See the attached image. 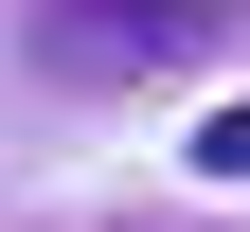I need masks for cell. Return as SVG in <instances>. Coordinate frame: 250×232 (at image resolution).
<instances>
[{"label":"cell","instance_id":"obj_2","mask_svg":"<svg viewBox=\"0 0 250 232\" xmlns=\"http://www.w3.org/2000/svg\"><path fill=\"white\" fill-rule=\"evenodd\" d=\"M197 179H250V107H214V125H197Z\"/></svg>","mask_w":250,"mask_h":232},{"label":"cell","instance_id":"obj_1","mask_svg":"<svg viewBox=\"0 0 250 232\" xmlns=\"http://www.w3.org/2000/svg\"><path fill=\"white\" fill-rule=\"evenodd\" d=\"M232 36H250V0H54L36 36H18V72L72 89V107H107V89H179V72H214Z\"/></svg>","mask_w":250,"mask_h":232}]
</instances>
